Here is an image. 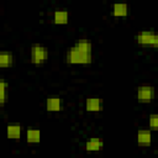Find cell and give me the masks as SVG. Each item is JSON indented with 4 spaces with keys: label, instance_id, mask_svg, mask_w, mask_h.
Here are the masks:
<instances>
[{
    "label": "cell",
    "instance_id": "1",
    "mask_svg": "<svg viewBox=\"0 0 158 158\" xmlns=\"http://www.w3.org/2000/svg\"><path fill=\"white\" fill-rule=\"evenodd\" d=\"M93 60V44L88 40L75 42L65 54L68 64H90Z\"/></svg>",
    "mask_w": 158,
    "mask_h": 158
},
{
    "label": "cell",
    "instance_id": "2",
    "mask_svg": "<svg viewBox=\"0 0 158 158\" xmlns=\"http://www.w3.org/2000/svg\"><path fill=\"white\" fill-rule=\"evenodd\" d=\"M30 59H31V63L35 65H41V64L46 63L48 59L47 47L38 44V43L32 44L30 48Z\"/></svg>",
    "mask_w": 158,
    "mask_h": 158
},
{
    "label": "cell",
    "instance_id": "3",
    "mask_svg": "<svg viewBox=\"0 0 158 158\" xmlns=\"http://www.w3.org/2000/svg\"><path fill=\"white\" fill-rule=\"evenodd\" d=\"M154 96H156V89L152 85H148V84L139 85L136 90V99L141 104L152 102L154 100Z\"/></svg>",
    "mask_w": 158,
    "mask_h": 158
},
{
    "label": "cell",
    "instance_id": "4",
    "mask_svg": "<svg viewBox=\"0 0 158 158\" xmlns=\"http://www.w3.org/2000/svg\"><path fill=\"white\" fill-rule=\"evenodd\" d=\"M154 38H156V31L153 30H143L135 36L136 43L144 47H153Z\"/></svg>",
    "mask_w": 158,
    "mask_h": 158
},
{
    "label": "cell",
    "instance_id": "5",
    "mask_svg": "<svg viewBox=\"0 0 158 158\" xmlns=\"http://www.w3.org/2000/svg\"><path fill=\"white\" fill-rule=\"evenodd\" d=\"M64 107L63 99L59 96H48L46 99V110L48 112H59Z\"/></svg>",
    "mask_w": 158,
    "mask_h": 158
},
{
    "label": "cell",
    "instance_id": "6",
    "mask_svg": "<svg viewBox=\"0 0 158 158\" xmlns=\"http://www.w3.org/2000/svg\"><path fill=\"white\" fill-rule=\"evenodd\" d=\"M84 107L88 112H100L104 109V101L100 98H88Z\"/></svg>",
    "mask_w": 158,
    "mask_h": 158
},
{
    "label": "cell",
    "instance_id": "7",
    "mask_svg": "<svg viewBox=\"0 0 158 158\" xmlns=\"http://www.w3.org/2000/svg\"><path fill=\"white\" fill-rule=\"evenodd\" d=\"M136 141L139 146L148 147L152 143V132L151 130H139L136 136Z\"/></svg>",
    "mask_w": 158,
    "mask_h": 158
},
{
    "label": "cell",
    "instance_id": "8",
    "mask_svg": "<svg viewBox=\"0 0 158 158\" xmlns=\"http://www.w3.org/2000/svg\"><path fill=\"white\" fill-rule=\"evenodd\" d=\"M6 135L9 139H19L22 135V126L19 123H9L6 126Z\"/></svg>",
    "mask_w": 158,
    "mask_h": 158
},
{
    "label": "cell",
    "instance_id": "9",
    "mask_svg": "<svg viewBox=\"0 0 158 158\" xmlns=\"http://www.w3.org/2000/svg\"><path fill=\"white\" fill-rule=\"evenodd\" d=\"M104 148V141L98 137H93L85 142V151L86 152H99Z\"/></svg>",
    "mask_w": 158,
    "mask_h": 158
},
{
    "label": "cell",
    "instance_id": "10",
    "mask_svg": "<svg viewBox=\"0 0 158 158\" xmlns=\"http://www.w3.org/2000/svg\"><path fill=\"white\" fill-rule=\"evenodd\" d=\"M111 14L115 17H125L128 15V5L125 2H115L112 5Z\"/></svg>",
    "mask_w": 158,
    "mask_h": 158
},
{
    "label": "cell",
    "instance_id": "11",
    "mask_svg": "<svg viewBox=\"0 0 158 158\" xmlns=\"http://www.w3.org/2000/svg\"><path fill=\"white\" fill-rule=\"evenodd\" d=\"M69 21V14L65 10H56L53 12V22L56 25H65Z\"/></svg>",
    "mask_w": 158,
    "mask_h": 158
},
{
    "label": "cell",
    "instance_id": "12",
    "mask_svg": "<svg viewBox=\"0 0 158 158\" xmlns=\"http://www.w3.org/2000/svg\"><path fill=\"white\" fill-rule=\"evenodd\" d=\"M41 141V131L37 128H27L26 130V142L27 143H40Z\"/></svg>",
    "mask_w": 158,
    "mask_h": 158
},
{
    "label": "cell",
    "instance_id": "13",
    "mask_svg": "<svg viewBox=\"0 0 158 158\" xmlns=\"http://www.w3.org/2000/svg\"><path fill=\"white\" fill-rule=\"evenodd\" d=\"M14 64V54L7 51L0 52V67L1 68H9Z\"/></svg>",
    "mask_w": 158,
    "mask_h": 158
},
{
    "label": "cell",
    "instance_id": "14",
    "mask_svg": "<svg viewBox=\"0 0 158 158\" xmlns=\"http://www.w3.org/2000/svg\"><path fill=\"white\" fill-rule=\"evenodd\" d=\"M7 91H9V84L5 80L0 81V105L4 106L7 100Z\"/></svg>",
    "mask_w": 158,
    "mask_h": 158
},
{
    "label": "cell",
    "instance_id": "15",
    "mask_svg": "<svg viewBox=\"0 0 158 158\" xmlns=\"http://www.w3.org/2000/svg\"><path fill=\"white\" fill-rule=\"evenodd\" d=\"M148 127L151 130H158V114H151L148 117Z\"/></svg>",
    "mask_w": 158,
    "mask_h": 158
},
{
    "label": "cell",
    "instance_id": "16",
    "mask_svg": "<svg viewBox=\"0 0 158 158\" xmlns=\"http://www.w3.org/2000/svg\"><path fill=\"white\" fill-rule=\"evenodd\" d=\"M152 48H154V49L158 51V31L156 32V38H154V43H153V47Z\"/></svg>",
    "mask_w": 158,
    "mask_h": 158
}]
</instances>
